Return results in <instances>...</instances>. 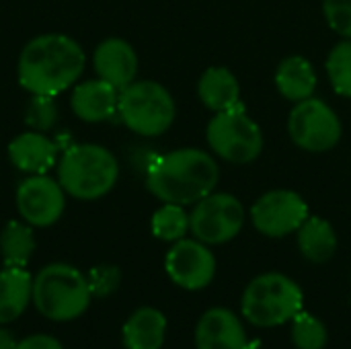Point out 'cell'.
<instances>
[{
	"label": "cell",
	"mask_w": 351,
	"mask_h": 349,
	"mask_svg": "<svg viewBox=\"0 0 351 349\" xmlns=\"http://www.w3.org/2000/svg\"><path fill=\"white\" fill-rule=\"evenodd\" d=\"M150 230L158 241L177 243L187 237L189 232V214L185 206L177 204H162L150 220Z\"/></svg>",
	"instance_id": "23"
},
{
	"label": "cell",
	"mask_w": 351,
	"mask_h": 349,
	"mask_svg": "<svg viewBox=\"0 0 351 349\" xmlns=\"http://www.w3.org/2000/svg\"><path fill=\"white\" fill-rule=\"evenodd\" d=\"M167 337V317L154 306H140L134 311L121 329L125 349H160Z\"/></svg>",
	"instance_id": "17"
},
{
	"label": "cell",
	"mask_w": 351,
	"mask_h": 349,
	"mask_svg": "<svg viewBox=\"0 0 351 349\" xmlns=\"http://www.w3.org/2000/svg\"><path fill=\"white\" fill-rule=\"evenodd\" d=\"M31 300L45 319L66 323L86 313L93 292L80 269L68 263H49L35 274Z\"/></svg>",
	"instance_id": "5"
},
{
	"label": "cell",
	"mask_w": 351,
	"mask_h": 349,
	"mask_svg": "<svg viewBox=\"0 0 351 349\" xmlns=\"http://www.w3.org/2000/svg\"><path fill=\"white\" fill-rule=\"evenodd\" d=\"M165 272L169 280L189 292L208 288L216 276V257L210 245L197 239H181L173 243L165 257Z\"/></svg>",
	"instance_id": "11"
},
{
	"label": "cell",
	"mask_w": 351,
	"mask_h": 349,
	"mask_svg": "<svg viewBox=\"0 0 351 349\" xmlns=\"http://www.w3.org/2000/svg\"><path fill=\"white\" fill-rule=\"evenodd\" d=\"M292 344L296 349H325L327 348V341H329V331L325 327V323L306 313V311H300L292 321Z\"/></svg>",
	"instance_id": "24"
},
{
	"label": "cell",
	"mask_w": 351,
	"mask_h": 349,
	"mask_svg": "<svg viewBox=\"0 0 351 349\" xmlns=\"http://www.w3.org/2000/svg\"><path fill=\"white\" fill-rule=\"evenodd\" d=\"M251 222L257 232L282 239L296 232L311 216L304 197L292 189H271L251 206Z\"/></svg>",
	"instance_id": "10"
},
{
	"label": "cell",
	"mask_w": 351,
	"mask_h": 349,
	"mask_svg": "<svg viewBox=\"0 0 351 349\" xmlns=\"http://www.w3.org/2000/svg\"><path fill=\"white\" fill-rule=\"evenodd\" d=\"M16 348V339L10 331L0 329V349H14Z\"/></svg>",
	"instance_id": "30"
},
{
	"label": "cell",
	"mask_w": 351,
	"mask_h": 349,
	"mask_svg": "<svg viewBox=\"0 0 351 349\" xmlns=\"http://www.w3.org/2000/svg\"><path fill=\"white\" fill-rule=\"evenodd\" d=\"M93 66L97 78L121 91L138 76V53L130 41L121 37H107L95 47Z\"/></svg>",
	"instance_id": "14"
},
{
	"label": "cell",
	"mask_w": 351,
	"mask_h": 349,
	"mask_svg": "<svg viewBox=\"0 0 351 349\" xmlns=\"http://www.w3.org/2000/svg\"><path fill=\"white\" fill-rule=\"evenodd\" d=\"M298 249L302 257L311 263H327L337 251V232L333 224L319 216H308L306 222L296 230Z\"/></svg>",
	"instance_id": "21"
},
{
	"label": "cell",
	"mask_w": 351,
	"mask_h": 349,
	"mask_svg": "<svg viewBox=\"0 0 351 349\" xmlns=\"http://www.w3.org/2000/svg\"><path fill=\"white\" fill-rule=\"evenodd\" d=\"M195 349H251L241 317L226 309H208L195 325Z\"/></svg>",
	"instance_id": "13"
},
{
	"label": "cell",
	"mask_w": 351,
	"mask_h": 349,
	"mask_svg": "<svg viewBox=\"0 0 351 349\" xmlns=\"http://www.w3.org/2000/svg\"><path fill=\"white\" fill-rule=\"evenodd\" d=\"M117 115L123 125L144 138L165 134L177 115L173 95L156 80H134L119 91Z\"/></svg>",
	"instance_id": "6"
},
{
	"label": "cell",
	"mask_w": 351,
	"mask_h": 349,
	"mask_svg": "<svg viewBox=\"0 0 351 349\" xmlns=\"http://www.w3.org/2000/svg\"><path fill=\"white\" fill-rule=\"evenodd\" d=\"M206 140L216 156L232 165H249L263 150V132L243 103L216 113L208 121Z\"/></svg>",
	"instance_id": "7"
},
{
	"label": "cell",
	"mask_w": 351,
	"mask_h": 349,
	"mask_svg": "<svg viewBox=\"0 0 351 349\" xmlns=\"http://www.w3.org/2000/svg\"><path fill=\"white\" fill-rule=\"evenodd\" d=\"M84 64V49L74 37L43 33L27 41L21 49L16 78L31 95L58 97L78 82Z\"/></svg>",
	"instance_id": "1"
},
{
	"label": "cell",
	"mask_w": 351,
	"mask_h": 349,
	"mask_svg": "<svg viewBox=\"0 0 351 349\" xmlns=\"http://www.w3.org/2000/svg\"><path fill=\"white\" fill-rule=\"evenodd\" d=\"M197 97L214 113L228 111L241 105V84L239 78L224 66L208 68L197 82Z\"/></svg>",
	"instance_id": "18"
},
{
	"label": "cell",
	"mask_w": 351,
	"mask_h": 349,
	"mask_svg": "<svg viewBox=\"0 0 351 349\" xmlns=\"http://www.w3.org/2000/svg\"><path fill=\"white\" fill-rule=\"evenodd\" d=\"M300 311H304L302 288L280 272L253 278L241 298L243 319L259 329L282 327L290 323Z\"/></svg>",
	"instance_id": "4"
},
{
	"label": "cell",
	"mask_w": 351,
	"mask_h": 349,
	"mask_svg": "<svg viewBox=\"0 0 351 349\" xmlns=\"http://www.w3.org/2000/svg\"><path fill=\"white\" fill-rule=\"evenodd\" d=\"M33 99L27 105L25 121L31 130L37 132H47L53 128L58 121V105L53 97H43V95H31Z\"/></svg>",
	"instance_id": "26"
},
{
	"label": "cell",
	"mask_w": 351,
	"mask_h": 349,
	"mask_svg": "<svg viewBox=\"0 0 351 349\" xmlns=\"http://www.w3.org/2000/svg\"><path fill=\"white\" fill-rule=\"evenodd\" d=\"M72 113L86 123H101L111 119L119 107V88L95 78L74 86L70 99Z\"/></svg>",
	"instance_id": "16"
},
{
	"label": "cell",
	"mask_w": 351,
	"mask_h": 349,
	"mask_svg": "<svg viewBox=\"0 0 351 349\" xmlns=\"http://www.w3.org/2000/svg\"><path fill=\"white\" fill-rule=\"evenodd\" d=\"M33 294V278L27 267H4L0 272V325L19 319Z\"/></svg>",
	"instance_id": "20"
},
{
	"label": "cell",
	"mask_w": 351,
	"mask_h": 349,
	"mask_svg": "<svg viewBox=\"0 0 351 349\" xmlns=\"http://www.w3.org/2000/svg\"><path fill=\"white\" fill-rule=\"evenodd\" d=\"M220 183L216 158L199 148H179L156 156L146 171L148 191L162 204L193 206Z\"/></svg>",
	"instance_id": "2"
},
{
	"label": "cell",
	"mask_w": 351,
	"mask_h": 349,
	"mask_svg": "<svg viewBox=\"0 0 351 349\" xmlns=\"http://www.w3.org/2000/svg\"><path fill=\"white\" fill-rule=\"evenodd\" d=\"M14 349H64V346L51 335L37 333V335H29V337L16 341Z\"/></svg>",
	"instance_id": "29"
},
{
	"label": "cell",
	"mask_w": 351,
	"mask_h": 349,
	"mask_svg": "<svg viewBox=\"0 0 351 349\" xmlns=\"http://www.w3.org/2000/svg\"><path fill=\"white\" fill-rule=\"evenodd\" d=\"M58 181L66 195L80 202L105 197L119 179L115 154L101 144H74L64 150L58 165Z\"/></svg>",
	"instance_id": "3"
},
{
	"label": "cell",
	"mask_w": 351,
	"mask_h": 349,
	"mask_svg": "<svg viewBox=\"0 0 351 349\" xmlns=\"http://www.w3.org/2000/svg\"><path fill=\"white\" fill-rule=\"evenodd\" d=\"M323 12L337 35L351 39V0H323Z\"/></svg>",
	"instance_id": "28"
},
{
	"label": "cell",
	"mask_w": 351,
	"mask_h": 349,
	"mask_svg": "<svg viewBox=\"0 0 351 349\" xmlns=\"http://www.w3.org/2000/svg\"><path fill=\"white\" fill-rule=\"evenodd\" d=\"M243 202L226 191H212L189 212V232L206 245H224L232 241L245 226Z\"/></svg>",
	"instance_id": "8"
},
{
	"label": "cell",
	"mask_w": 351,
	"mask_h": 349,
	"mask_svg": "<svg viewBox=\"0 0 351 349\" xmlns=\"http://www.w3.org/2000/svg\"><path fill=\"white\" fill-rule=\"evenodd\" d=\"M58 144L49 136L37 130H27L10 140L8 158L27 175H47V171L58 165Z\"/></svg>",
	"instance_id": "15"
},
{
	"label": "cell",
	"mask_w": 351,
	"mask_h": 349,
	"mask_svg": "<svg viewBox=\"0 0 351 349\" xmlns=\"http://www.w3.org/2000/svg\"><path fill=\"white\" fill-rule=\"evenodd\" d=\"M325 68L333 91L351 99V39H343L333 45L327 56Z\"/></svg>",
	"instance_id": "25"
},
{
	"label": "cell",
	"mask_w": 351,
	"mask_h": 349,
	"mask_svg": "<svg viewBox=\"0 0 351 349\" xmlns=\"http://www.w3.org/2000/svg\"><path fill=\"white\" fill-rule=\"evenodd\" d=\"M19 216L33 228L56 224L66 210V191L49 175H29L16 187Z\"/></svg>",
	"instance_id": "12"
},
{
	"label": "cell",
	"mask_w": 351,
	"mask_h": 349,
	"mask_svg": "<svg viewBox=\"0 0 351 349\" xmlns=\"http://www.w3.org/2000/svg\"><path fill=\"white\" fill-rule=\"evenodd\" d=\"M276 86L286 101L300 103L311 99L317 91L315 66L302 56H288L276 70Z\"/></svg>",
	"instance_id": "19"
},
{
	"label": "cell",
	"mask_w": 351,
	"mask_h": 349,
	"mask_svg": "<svg viewBox=\"0 0 351 349\" xmlns=\"http://www.w3.org/2000/svg\"><path fill=\"white\" fill-rule=\"evenodd\" d=\"M35 253L33 226L25 220H10L0 232V255L4 267H27Z\"/></svg>",
	"instance_id": "22"
},
{
	"label": "cell",
	"mask_w": 351,
	"mask_h": 349,
	"mask_svg": "<svg viewBox=\"0 0 351 349\" xmlns=\"http://www.w3.org/2000/svg\"><path fill=\"white\" fill-rule=\"evenodd\" d=\"M290 140L306 152H329L343 136V125L335 109L323 99L311 97L294 105L288 117Z\"/></svg>",
	"instance_id": "9"
},
{
	"label": "cell",
	"mask_w": 351,
	"mask_h": 349,
	"mask_svg": "<svg viewBox=\"0 0 351 349\" xmlns=\"http://www.w3.org/2000/svg\"><path fill=\"white\" fill-rule=\"evenodd\" d=\"M86 280H88V288H90L93 296L105 298L119 288L121 272L115 265H97L88 272Z\"/></svg>",
	"instance_id": "27"
}]
</instances>
